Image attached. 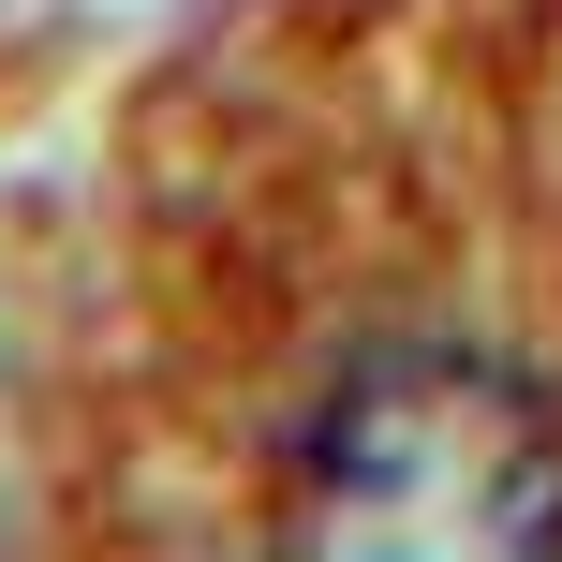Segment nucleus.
<instances>
[{
    "label": "nucleus",
    "instance_id": "obj_1",
    "mask_svg": "<svg viewBox=\"0 0 562 562\" xmlns=\"http://www.w3.org/2000/svg\"><path fill=\"white\" fill-rule=\"evenodd\" d=\"M237 0L119 134V415L281 548H562V0Z\"/></svg>",
    "mask_w": 562,
    "mask_h": 562
}]
</instances>
